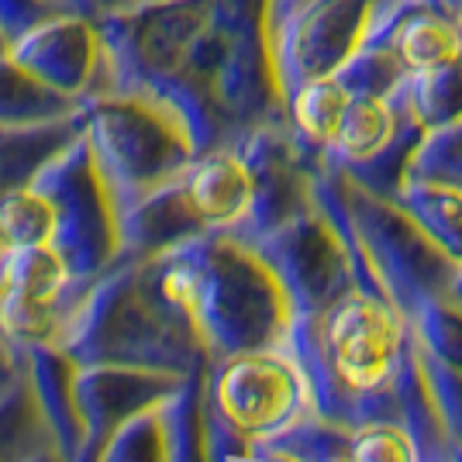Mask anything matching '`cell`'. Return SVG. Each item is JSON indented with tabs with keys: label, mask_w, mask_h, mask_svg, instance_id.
I'll list each match as a JSON object with an SVG mask.
<instances>
[{
	"label": "cell",
	"mask_w": 462,
	"mask_h": 462,
	"mask_svg": "<svg viewBox=\"0 0 462 462\" xmlns=\"http://www.w3.org/2000/svg\"><path fill=\"white\" fill-rule=\"evenodd\" d=\"M59 238V204L56 197L18 187L0 197V252L56 245Z\"/></svg>",
	"instance_id": "5b68a950"
},
{
	"label": "cell",
	"mask_w": 462,
	"mask_h": 462,
	"mask_svg": "<svg viewBox=\"0 0 462 462\" xmlns=\"http://www.w3.org/2000/svg\"><path fill=\"white\" fill-rule=\"evenodd\" d=\"M69 283V263L56 245L4 252L0 263V328L11 338L49 342L56 300Z\"/></svg>",
	"instance_id": "3957f363"
},
{
	"label": "cell",
	"mask_w": 462,
	"mask_h": 462,
	"mask_svg": "<svg viewBox=\"0 0 462 462\" xmlns=\"http://www.w3.org/2000/svg\"><path fill=\"white\" fill-rule=\"evenodd\" d=\"M348 100H352V90H348L342 79L335 77H314L308 79L297 97H293V125L297 132L328 149L335 142V132L342 125V115H346Z\"/></svg>",
	"instance_id": "ba28073f"
},
{
	"label": "cell",
	"mask_w": 462,
	"mask_h": 462,
	"mask_svg": "<svg viewBox=\"0 0 462 462\" xmlns=\"http://www.w3.org/2000/svg\"><path fill=\"white\" fill-rule=\"evenodd\" d=\"M321 462H352L346 456V452H335V456H328V459H321Z\"/></svg>",
	"instance_id": "8fae6325"
},
{
	"label": "cell",
	"mask_w": 462,
	"mask_h": 462,
	"mask_svg": "<svg viewBox=\"0 0 462 462\" xmlns=\"http://www.w3.org/2000/svg\"><path fill=\"white\" fill-rule=\"evenodd\" d=\"M211 404L235 435L276 442L304 424L314 407V383L287 348H242L214 369Z\"/></svg>",
	"instance_id": "6da1fadb"
},
{
	"label": "cell",
	"mask_w": 462,
	"mask_h": 462,
	"mask_svg": "<svg viewBox=\"0 0 462 462\" xmlns=\"http://www.w3.org/2000/svg\"><path fill=\"white\" fill-rule=\"evenodd\" d=\"M393 45H397L401 62H404L407 69H414V73H442L462 52L459 32L445 18H439V14H414V18H407L397 28Z\"/></svg>",
	"instance_id": "52a82bcc"
},
{
	"label": "cell",
	"mask_w": 462,
	"mask_h": 462,
	"mask_svg": "<svg viewBox=\"0 0 462 462\" xmlns=\"http://www.w3.org/2000/svg\"><path fill=\"white\" fill-rule=\"evenodd\" d=\"M318 342L338 386L352 397H373L393 383L401 369L407 325L397 308L352 290L321 314Z\"/></svg>",
	"instance_id": "7a4b0ae2"
},
{
	"label": "cell",
	"mask_w": 462,
	"mask_h": 462,
	"mask_svg": "<svg viewBox=\"0 0 462 462\" xmlns=\"http://www.w3.org/2000/svg\"><path fill=\"white\" fill-rule=\"evenodd\" d=\"M352 462H421V445L397 421H363L348 435Z\"/></svg>",
	"instance_id": "9c48e42d"
},
{
	"label": "cell",
	"mask_w": 462,
	"mask_h": 462,
	"mask_svg": "<svg viewBox=\"0 0 462 462\" xmlns=\"http://www.w3.org/2000/svg\"><path fill=\"white\" fill-rule=\"evenodd\" d=\"M255 462H314V459H308V456L297 452V448H287V445H273V448H266Z\"/></svg>",
	"instance_id": "30bf717a"
},
{
	"label": "cell",
	"mask_w": 462,
	"mask_h": 462,
	"mask_svg": "<svg viewBox=\"0 0 462 462\" xmlns=\"http://www.w3.org/2000/svg\"><path fill=\"white\" fill-rule=\"evenodd\" d=\"M187 204L190 211L214 228H231L242 217H249L255 204V176L231 152H214L197 162L187 176Z\"/></svg>",
	"instance_id": "277c9868"
},
{
	"label": "cell",
	"mask_w": 462,
	"mask_h": 462,
	"mask_svg": "<svg viewBox=\"0 0 462 462\" xmlns=\"http://www.w3.org/2000/svg\"><path fill=\"white\" fill-rule=\"evenodd\" d=\"M393 132H397V115L390 100H383L380 94H352L335 142L328 149H335L348 162H366L393 142Z\"/></svg>",
	"instance_id": "8992f818"
}]
</instances>
